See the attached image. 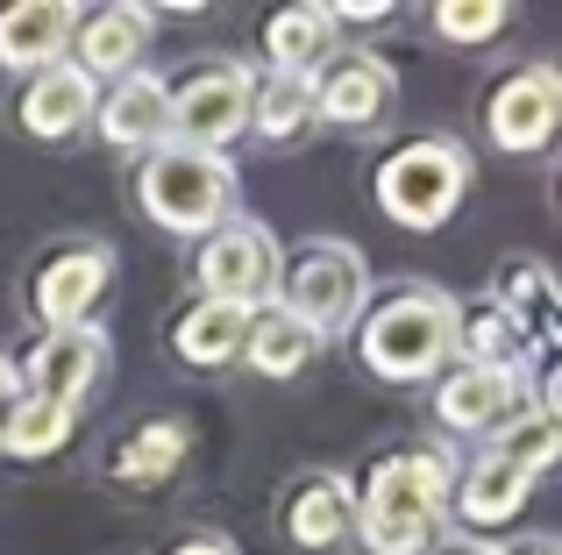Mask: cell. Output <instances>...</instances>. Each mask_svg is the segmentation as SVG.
I'll use <instances>...</instances> for the list:
<instances>
[{
  "instance_id": "1",
  "label": "cell",
  "mask_w": 562,
  "mask_h": 555,
  "mask_svg": "<svg viewBox=\"0 0 562 555\" xmlns=\"http://www.w3.org/2000/svg\"><path fill=\"white\" fill-rule=\"evenodd\" d=\"M449 485H456V456L449 449H392L363 471L357 485V520L349 534L363 542V555H435L441 520H449Z\"/></svg>"
},
{
  "instance_id": "2",
  "label": "cell",
  "mask_w": 562,
  "mask_h": 555,
  "mask_svg": "<svg viewBox=\"0 0 562 555\" xmlns=\"http://www.w3.org/2000/svg\"><path fill=\"white\" fill-rule=\"evenodd\" d=\"M357 356L378 385H435L456 363V292L441 285H392L357 314Z\"/></svg>"
},
{
  "instance_id": "3",
  "label": "cell",
  "mask_w": 562,
  "mask_h": 555,
  "mask_svg": "<svg viewBox=\"0 0 562 555\" xmlns=\"http://www.w3.org/2000/svg\"><path fill=\"white\" fill-rule=\"evenodd\" d=\"M136 207L165 236H214L221 222H235V157L157 143L136 165Z\"/></svg>"
},
{
  "instance_id": "4",
  "label": "cell",
  "mask_w": 562,
  "mask_h": 555,
  "mask_svg": "<svg viewBox=\"0 0 562 555\" xmlns=\"http://www.w3.org/2000/svg\"><path fill=\"white\" fill-rule=\"evenodd\" d=\"M371 193L384 207V222L406 228V236H435L441 222H456L470 193V150L456 136H413L392 157H378Z\"/></svg>"
},
{
  "instance_id": "5",
  "label": "cell",
  "mask_w": 562,
  "mask_h": 555,
  "mask_svg": "<svg viewBox=\"0 0 562 555\" xmlns=\"http://www.w3.org/2000/svg\"><path fill=\"white\" fill-rule=\"evenodd\" d=\"M278 306H285L300 328H314L321 342L349 335L357 314L371 306V264H363V250L342 242V236L292 242V257L278 264Z\"/></svg>"
},
{
  "instance_id": "6",
  "label": "cell",
  "mask_w": 562,
  "mask_h": 555,
  "mask_svg": "<svg viewBox=\"0 0 562 555\" xmlns=\"http://www.w3.org/2000/svg\"><path fill=\"white\" fill-rule=\"evenodd\" d=\"M165 93H171V136L165 143L228 157V143L249 128L257 65H243V57H206V65H192L179 86H165Z\"/></svg>"
},
{
  "instance_id": "7",
  "label": "cell",
  "mask_w": 562,
  "mask_h": 555,
  "mask_svg": "<svg viewBox=\"0 0 562 555\" xmlns=\"http://www.w3.org/2000/svg\"><path fill=\"white\" fill-rule=\"evenodd\" d=\"M278 236L263 222H221L214 236H200V250H192V292L214 306H243V314H257V306L278 299Z\"/></svg>"
},
{
  "instance_id": "8",
  "label": "cell",
  "mask_w": 562,
  "mask_h": 555,
  "mask_svg": "<svg viewBox=\"0 0 562 555\" xmlns=\"http://www.w3.org/2000/svg\"><path fill=\"white\" fill-rule=\"evenodd\" d=\"M555 122H562V71L555 65H520L513 79L492 86V100H484V136H492L506 157L549 150Z\"/></svg>"
},
{
  "instance_id": "9",
  "label": "cell",
  "mask_w": 562,
  "mask_h": 555,
  "mask_svg": "<svg viewBox=\"0 0 562 555\" xmlns=\"http://www.w3.org/2000/svg\"><path fill=\"white\" fill-rule=\"evenodd\" d=\"M108 356H114L108 335L86 320V328H50L29 356H14V363H22V392L29 399H50V406H65V414H79V406L93 399Z\"/></svg>"
},
{
  "instance_id": "10",
  "label": "cell",
  "mask_w": 562,
  "mask_h": 555,
  "mask_svg": "<svg viewBox=\"0 0 562 555\" xmlns=\"http://www.w3.org/2000/svg\"><path fill=\"white\" fill-rule=\"evenodd\" d=\"M527 406H535L527 399V371H470V363H456V371L435 377V428L441 434H477V442H492Z\"/></svg>"
},
{
  "instance_id": "11",
  "label": "cell",
  "mask_w": 562,
  "mask_h": 555,
  "mask_svg": "<svg viewBox=\"0 0 562 555\" xmlns=\"http://www.w3.org/2000/svg\"><path fill=\"white\" fill-rule=\"evenodd\" d=\"M314 122L328 128H378L384 107H392V65L378 50H328L314 71Z\"/></svg>"
},
{
  "instance_id": "12",
  "label": "cell",
  "mask_w": 562,
  "mask_h": 555,
  "mask_svg": "<svg viewBox=\"0 0 562 555\" xmlns=\"http://www.w3.org/2000/svg\"><path fill=\"white\" fill-rule=\"evenodd\" d=\"M114 278V257L100 250V242H65V250H50L29 278V306H36L43 335L50 328H86V314L100 306V292H108Z\"/></svg>"
},
{
  "instance_id": "13",
  "label": "cell",
  "mask_w": 562,
  "mask_h": 555,
  "mask_svg": "<svg viewBox=\"0 0 562 555\" xmlns=\"http://www.w3.org/2000/svg\"><path fill=\"white\" fill-rule=\"evenodd\" d=\"M150 8H79V29H71V65L86 79H128L143 71V50H150Z\"/></svg>"
},
{
  "instance_id": "14",
  "label": "cell",
  "mask_w": 562,
  "mask_h": 555,
  "mask_svg": "<svg viewBox=\"0 0 562 555\" xmlns=\"http://www.w3.org/2000/svg\"><path fill=\"white\" fill-rule=\"evenodd\" d=\"M93 107H100V86L86 79L71 57L50 65V71H36V79H22V93H14V122H22V136H36V143L79 136V128L93 122Z\"/></svg>"
},
{
  "instance_id": "15",
  "label": "cell",
  "mask_w": 562,
  "mask_h": 555,
  "mask_svg": "<svg viewBox=\"0 0 562 555\" xmlns=\"http://www.w3.org/2000/svg\"><path fill=\"white\" fill-rule=\"evenodd\" d=\"M71 29H79L71 0H14V8H0V71L36 79V71L65 65Z\"/></svg>"
},
{
  "instance_id": "16",
  "label": "cell",
  "mask_w": 562,
  "mask_h": 555,
  "mask_svg": "<svg viewBox=\"0 0 562 555\" xmlns=\"http://www.w3.org/2000/svg\"><path fill=\"white\" fill-rule=\"evenodd\" d=\"M93 128L108 150H157V143L171 136V93L157 71H128V79H114L108 93H100L93 107Z\"/></svg>"
},
{
  "instance_id": "17",
  "label": "cell",
  "mask_w": 562,
  "mask_h": 555,
  "mask_svg": "<svg viewBox=\"0 0 562 555\" xmlns=\"http://www.w3.org/2000/svg\"><path fill=\"white\" fill-rule=\"evenodd\" d=\"M456 520L463 528H506V520L527 513V499H535V477H520L506 456H492V449H477L470 463H456Z\"/></svg>"
},
{
  "instance_id": "18",
  "label": "cell",
  "mask_w": 562,
  "mask_h": 555,
  "mask_svg": "<svg viewBox=\"0 0 562 555\" xmlns=\"http://www.w3.org/2000/svg\"><path fill=\"white\" fill-rule=\"evenodd\" d=\"M349 520H357V485H349L342 471H314V477H300V485H292V499H285L292 548L321 555V548L349 542Z\"/></svg>"
},
{
  "instance_id": "19",
  "label": "cell",
  "mask_w": 562,
  "mask_h": 555,
  "mask_svg": "<svg viewBox=\"0 0 562 555\" xmlns=\"http://www.w3.org/2000/svg\"><path fill=\"white\" fill-rule=\"evenodd\" d=\"M314 349H321V335L300 328V320L271 299V306L249 314V335H243V356H235V363H249L257 377H278V385H285V377H300L306 363H314Z\"/></svg>"
},
{
  "instance_id": "20",
  "label": "cell",
  "mask_w": 562,
  "mask_h": 555,
  "mask_svg": "<svg viewBox=\"0 0 562 555\" xmlns=\"http://www.w3.org/2000/svg\"><path fill=\"white\" fill-rule=\"evenodd\" d=\"M527 335L492 299H456V363L470 371H527Z\"/></svg>"
},
{
  "instance_id": "21",
  "label": "cell",
  "mask_w": 562,
  "mask_h": 555,
  "mask_svg": "<svg viewBox=\"0 0 562 555\" xmlns=\"http://www.w3.org/2000/svg\"><path fill=\"white\" fill-rule=\"evenodd\" d=\"M328 50H335V8H321V0L278 8L271 22H263V57H271V71L306 79V71H314Z\"/></svg>"
},
{
  "instance_id": "22",
  "label": "cell",
  "mask_w": 562,
  "mask_h": 555,
  "mask_svg": "<svg viewBox=\"0 0 562 555\" xmlns=\"http://www.w3.org/2000/svg\"><path fill=\"white\" fill-rule=\"evenodd\" d=\"M484 299H492L498 314L527 335V349H535V356L555 342V278L541 271V264H527V257H520V264H506V271L492 278V292H484Z\"/></svg>"
},
{
  "instance_id": "23",
  "label": "cell",
  "mask_w": 562,
  "mask_h": 555,
  "mask_svg": "<svg viewBox=\"0 0 562 555\" xmlns=\"http://www.w3.org/2000/svg\"><path fill=\"white\" fill-rule=\"evenodd\" d=\"M243 335L249 314L243 306H214V299H192L179 320H171V349L192 363V371H221V363L243 356Z\"/></svg>"
},
{
  "instance_id": "24",
  "label": "cell",
  "mask_w": 562,
  "mask_h": 555,
  "mask_svg": "<svg viewBox=\"0 0 562 555\" xmlns=\"http://www.w3.org/2000/svg\"><path fill=\"white\" fill-rule=\"evenodd\" d=\"M186 449H192L186 420H143V428H136V434H128V442L108 456V471L122 477L128 491H150V485H165V477H179Z\"/></svg>"
},
{
  "instance_id": "25",
  "label": "cell",
  "mask_w": 562,
  "mask_h": 555,
  "mask_svg": "<svg viewBox=\"0 0 562 555\" xmlns=\"http://www.w3.org/2000/svg\"><path fill=\"white\" fill-rule=\"evenodd\" d=\"M249 128L263 143H300L314 128V86L292 79V71H257V93H249Z\"/></svg>"
},
{
  "instance_id": "26",
  "label": "cell",
  "mask_w": 562,
  "mask_h": 555,
  "mask_svg": "<svg viewBox=\"0 0 562 555\" xmlns=\"http://www.w3.org/2000/svg\"><path fill=\"white\" fill-rule=\"evenodd\" d=\"M71 428H79V414H65V406L50 399H14L8 414H0V456H57V449L71 442Z\"/></svg>"
},
{
  "instance_id": "27",
  "label": "cell",
  "mask_w": 562,
  "mask_h": 555,
  "mask_svg": "<svg viewBox=\"0 0 562 555\" xmlns=\"http://www.w3.org/2000/svg\"><path fill=\"white\" fill-rule=\"evenodd\" d=\"M484 449H492V456H506L520 477H549L555 456H562V420L541 414V406H527V414H513Z\"/></svg>"
},
{
  "instance_id": "28",
  "label": "cell",
  "mask_w": 562,
  "mask_h": 555,
  "mask_svg": "<svg viewBox=\"0 0 562 555\" xmlns=\"http://www.w3.org/2000/svg\"><path fill=\"white\" fill-rule=\"evenodd\" d=\"M506 22H513L506 0H441V8H435L441 43H492Z\"/></svg>"
},
{
  "instance_id": "29",
  "label": "cell",
  "mask_w": 562,
  "mask_h": 555,
  "mask_svg": "<svg viewBox=\"0 0 562 555\" xmlns=\"http://www.w3.org/2000/svg\"><path fill=\"white\" fill-rule=\"evenodd\" d=\"M171 555H235V548H228V534H186Z\"/></svg>"
},
{
  "instance_id": "30",
  "label": "cell",
  "mask_w": 562,
  "mask_h": 555,
  "mask_svg": "<svg viewBox=\"0 0 562 555\" xmlns=\"http://www.w3.org/2000/svg\"><path fill=\"white\" fill-rule=\"evenodd\" d=\"M14 399H29V392H22V363L0 356V406H14Z\"/></svg>"
},
{
  "instance_id": "31",
  "label": "cell",
  "mask_w": 562,
  "mask_h": 555,
  "mask_svg": "<svg viewBox=\"0 0 562 555\" xmlns=\"http://www.w3.org/2000/svg\"><path fill=\"white\" fill-rule=\"evenodd\" d=\"M335 22H384V0H349V8H335Z\"/></svg>"
},
{
  "instance_id": "32",
  "label": "cell",
  "mask_w": 562,
  "mask_h": 555,
  "mask_svg": "<svg viewBox=\"0 0 562 555\" xmlns=\"http://www.w3.org/2000/svg\"><path fill=\"white\" fill-rule=\"evenodd\" d=\"M506 555H562V548L549 542V534H520V542H513Z\"/></svg>"
},
{
  "instance_id": "33",
  "label": "cell",
  "mask_w": 562,
  "mask_h": 555,
  "mask_svg": "<svg viewBox=\"0 0 562 555\" xmlns=\"http://www.w3.org/2000/svg\"><path fill=\"white\" fill-rule=\"evenodd\" d=\"M441 555H498V548H492V542H449Z\"/></svg>"
}]
</instances>
